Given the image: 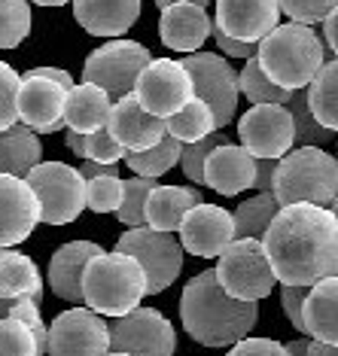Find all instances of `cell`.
<instances>
[{
  "label": "cell",
  "instance_id": "cell-1",
  "mask_svg": "<svg viewBox=\"0 0 338 356\" xmlns=\"http://www.w3.org/2000/svg\"><path fill=\"white\" fill-rule=\"evenodd\" d=\"M280 283L314 286L338 274V216L332 207L284 204L262 238Z\"/></svg>",
  "mask_w": 338,
  "mask_h": 356
},
{
  "label": "cell",
  "instance_id": "cell-2",
  "mask_svg": "<svg viewBox=\"0 0 338 356\" xmlns=\"http://www.w3.org/2000/svg\"><path fill=\"white\" fill-rule=\"evenodd\" d=\"M259 302H244L225 293L216 268L198 271L180 296V320L192 341L204 347H232L256 326Z\"/></svg>",
  "mask_w": 338,
  "mask_h": 356
},
{
  "label": "cell",
  "instance_id": "cell-3",
  "mask_svg": "<svg viewBox=\"0 0 338 356\" xmlns=\"http://www.w3.org/2000/svg\"><path fill=\"white\" fill-rule=\"evenodd\" d=\"M259 64L277 86L299 92L314 83V76L326 64V46L314 34L311 25L289 22L277 25L265 40H259Z\"/></svg>",
  "mask_w": 338,
  "mask_h": 356
},
{
  "label": "cell",
  "instance_id": "cell-4",
  "mask_svg": "<svg viewBox=\"0 0 338 356\" xmlns=\"http://www.w3.org/2000/svg\"><path fill=\"white\" fill-rule=\"evenodd\" d=\"M150 296L147 268L128 253H101L86 265L83 302L104 317H125Z\"/></svg>",
  "mask_w": 338,
  "mask_h": 356
},
{
  "label": "cell",
  "instance_id": "cell-5",
  "mask_svg": "<svg viewBox=\"0 0 338 356\" xmlns=\"http://www.w3.org/2000/svg\"><path fill=\"white\" fill-rule=\"evenodd\" d=\"M280 204L311 201L332 207L338 195V159L320 147H296L277 161L275 189Z\"/></svg>",
  "mask_w": 338,
  "mask_h": 356
},
{
  "label": "cell",
  "instance_id": "cell-6",
  "mask_svg": "<svg viewBox=\"0 0 338 356\" xmlns=\"http://www.w3.org/2000/svg\"><path fill=\"white\" fill-rule=\"evenodd\" d=\"M216 277L225 286V293L244 302H262L271 296L277 283V274L271 268V259L265 253L262 238H235L223 250Z\"/></svg>",
  "mask_w": 338,
  "mask_h": 356
},
{
  "label": "cell",
  "instance_id": "cell-7",
  "mask_svg": "<svg viewBox=\"0 0 338 356\" xmlns=\"http://www.w3.org/2000/svg\"><path fill=\"white\" fill-rule=\"evenodd\" d=\"M25 180L34 186L46 225H67L88 207V180L64 161H40Z\"/></svg>",
  "mask_w": 338,
  "mask_h": 356
},
{
  "label": "cell",
  "instance_id": "cell-8",
  "mask_svg": "<svg viewBox=\"0 0 338 356\" xmlns=\"http://www.w3.org/2000/svg\"><path fill=\"white\" fill-rule=\"evenodd\" d=\"M152 61L150 49L134 40H110V43L98 46L83 64V79L107 88L113 98H125L134 92L138 76L143 67Z\"/></svg>",
  "mask_w": 338,
  "mask_h": 356
},
{
  "label": "cell",
  "instance_id": "cell-9",
  "mask_svg": "<svg viewBox=\"0 0 338 356\" xmlns=\"http://www.w3.org/2000/svg\"><path fill=\"white\" fill-rule=\"evenodd\" d=\"M119 253L134 256L147 268L150 296H159L180 277L183 268V244L171 232H159L152 225H134L128 229L116 244Z\"/></svg>",
  "mask_w": 338,
  "mask_h": 356
},
{
  "label": "cell",
  "instance_id": "cell-10",
  "mask_svg": "<svg viewBox=\"0 0 338 356\" xmlns=\"http://www.w3.org/2000/svg\"><path fill=\"white\" fill-rule=\"evenodd\" d=\"M134 95H138V101L150 113L168 119L195 98V83H192V74L186 70L183 61L152 58L147 67H143V74L138 76Z\"/></svg>",
  "mask_w": 338,
  "mask_h": 356
},
{
  "label": "cell",
  "instance_id": "cell-11",
  "mask_svg": "<svg viewBox=\"0 0 338 356\" xmlns=\"http://www.w3.org/2000/svg\"><path fill=\"white\" fill-rule=\"evenodd\" d=\"M183 64H186L192 83H195V98L211 104L216 113V125L225 128L235 119L241 74H235V67L216 52H189Z\"/></svg>",
  "mask_w": 338,
  "mask_h": 356
},
{
  "label": "cell",
  "instance_id": "cell-12",
  "mask_svg": "<svg viewBox=\"0 0 338 356\" xmlns=\"http://www.w3.org/2000/svg\"><path fill=\"white\" fill-rule=\"evenodd\" d=\"M238 137L256 159H284L296 147V119L287 104H253L241 116Z\"/></svg>",
  "mask_w": 338,
  "mask_h": 356
},
{
  "label": "cell",
  "instance_id": "cell-13",
  "mask_svg": "<svg viewBox=\"0 0 338 356\" xmlns=\"http://www.w3.org/2000/svg\"><path fill=\"white\" fill-rule=\"evenodd\" d=\"M110 344L113 350H125L131 356H174L177 332L156 307H134L110 326Z\"/></svg>",
  "mask_w": 338,
  "mask_h": 356
},
{
  "label": "cell",
  "instance_id": "cell-14",
  "mask_svg": "<svg viewBox=\"0 0 338 356\" xmlns=\"http://www.w3.org/2000/svg\"><path fill=\"white\" fill-rule=\"evenodd\" d=\"M110 350V326L92 307H70L52 320L46 356H107Z\"/></svg>",
  "mask_w": 338,
  "mask_h": 356
},
{
  "label": "cell",
  "instance_id": "cell-15",
  "mask_svg": "<svg viewBox=\"0 0 338 356\" xmlns=\"http://www.w3.org/2000/svg\"><path fill=\"white\" fill-rule=\"evenodd\" d=\"M43 222L40 198L25 177L0 174V247H15Z\"/></svg>",
  "mask_w": 338,
  "mask_h": 356
},
{
  "label": "cell",
  "instance_id": "cell-16",
  "mask_svg": "<svg viewBox=\"0 0 338 356\" xmlns=\"http://www.w3.org/2000/svg\"><path fill=\"white\" fill-rule=\"evenodd\" d=\"M67 92L61 83L49 76L25 74L19 86V119L31 125L37 134H55L67 125Z\"/></svg>",
  "mask_w": 338,
  "mask_h": 356
},
{
  "label": "cell",
  "instance_id": "cell-17",
  "mask_svg": "<svg viewBox=\"0 0 338 356\" xmlns=\"http://www.w3.org/2000/svg\"><path fill=\"white\" fill-rule=\"evenodd\" d=\"M235 241V213L216 204H195L180 222V244L198 259H220Z\"/></svg>",
  "mask_w": 338,
  "mask_h": 356
},
{
  "label": "cell",
  "instance_id": "cell-18",
  "mask_svg": "<svg viewBox=\"0 0 338 356\" xmlns=\"http://www.w3.org/2000/svg\"><path fill=\"white\" fill-rule=\"evenodd\" d=\"M280 0H216V25L229 37L259 43L280 25Z\"/></svg>",
  "mask_w": 338,
  "mask_h": 356
},
{
  "label": "cell",
  "instance_id": "cell-19",
  "mask_svg": "<svg viewBox=\"0 0 338 356\" xmlns=\"http://www.w3.org/2000/svg\"><path fill=\"white\" fill-rule=\"evenodd\" d=\"M107 128L128 152H143V149L156 147L168 134V122L143 107L134 92L125 95V98H116Z\"/></svg>",
  "mask_w": 338,
  "mask_h": 356
},
{
  "label": "cell",
  "instance_id": "cell-20",
  "mask_svg": "<svg viewBox=\"0 0 338 356\" xmlns=\"http://www.w3.org/2000/svg\"><path fill=\"white\" fill-rule=\"evenodd\" d=\"M256 168L259 159L241 143H220L204 161V186L225 198H235L247 189H256Z\"/></svg>",
  "mask_w": 338,
  "mask_h": 356
},
{
  "label": "cell",
  "instance_id": "cell-21",
  "mask_svg": "<svg viewBox=\"0 0 338 356\" xmlns=\"http://www.w3.org/2000/svg\"><path fill=\"white\" fill-rule=\"evenodd\" d=\"M211 15H207L204 6L198 3H171L162 10V19H159V37L168 49L174 52H198L204 46V40L211 37Z\"/></svg>",
  "mask_w": 338,
  "mask_h": 356
},
{
  "label": "cell",
  "instance_id": "cell-22",
  "mask_svg": "<svg viewBox=\"0 0 338 356\" xmlns=\"http://www.w3.org/2000/svg\"><path fill=\"white\" fill-rule=\"evenodd\" d=\"M104 250L95 241H70L58 247L49 259V286L64 302H83V274L86 265Z\"/></svg>",
  "mask_w": 338,
  "mask_h": 356
},
{
  "label": "cell",
  "instance_id": "cell-23",
  "mask_svg": "<svg viewBox=\"0 0 338 356\" xmlns=\"http://www.w3.org/2000/svg\"><path fill=\"white\" fill-rule=\"evenodd\" d=\"M74 19L92 37H122L140 19V0H74Z\"/></svg>",
  "mask_w": 338,
  "mask_h": 356
},
{
  "label": "cell",
  "instance_id": "cell-24",
  "mask_svg": "<svg viewBox=\"0 0 338 356\" xmlns=\"http://www.w3.org/2000/svg\"><path fill=\"white\" fill-rule=\"evenodd\" d=\"M110 113H113V95L107 88L95 86V83H79L67 92V128L83 134H92L98 128H107L110 122Z\"/></svg>",
  "mask_w": 338,
  "mask_h": 356
},
{
  "label": "cell",
  "instance_id": "cell-25",
  "mask_svg": "<svg viewBox=\"0 0 338 356\" xmlns=\"http://www.w3.org/2000/svg\"><path fill=\"white\" fill-rule=\"evenodd\" d=\"M201 201V192L192 186H156L147 201V225L159 232H180V222Z\"/></svg>",
  "mask_w": 338,
  "mask_h": 356
},
{
  "label": "cell",
  "instance_id": "cell-26",
  "mask_svg": "<svg viewBox=\"0 0 338 356\" xmlns=\"http://www.w3.org/2000/svg\"><path fill=\"white\" fill-rule=\"evenodd\" d=\"M305 326L317 341L338 344V274L314 283L305 298Z\"/></svg>",
  "mask_w": 338,
  "mask_h": 356
},
{
  "label": "cell",
  "instance_id": "cell-27",
  "mask_svg": "<svg viewBox=\"0 0 338 356\" xmlns=\"http://www.w3.org/2000/svg\"><path fill=\"white\" fill-rule=\"evenodd\" d=\"M37 298L43 302V277H40L34 259L13 247H0V298Z\"/></svg>",
  "mask_w": 338,
  "mask_h": 356
},
{
  "label": "cell",
  "instance_id": "cell-28",
  "mask_svg": "<svg viewBox=\"0 0 338 356\" xmlns=\"http://www.w3.org/2000/svg\"><path fill=\"white\" fill-rule=\"evenodd\" d=\"M43 161V147L31 125L15 122L13 128L0 131V174L28 177Z\"/></svg>",
  "mask_w": 338,
  "mask_h": 356
},
{
  "label": "cell",
  "instance_id": "cell-29",
  "mask_svg": "<svg viewBox=\"0 0 338 356\" xmlns=\"http://www.w3.org/2000/svg\"><path fill=\"white\" fill-rule=\"evenodd\" d=\"M165 122H168V134H174L177 140H183V143H195L201 137L220 131L214 107L201 98H192L186 107L177 110L174 116H168Z\"/></svg>",
  "mask_w": 338,
  "mask_h": 356
},
{
  "label": "cell",
  "instance_id": "cell-30",
  "mask_svg": "<svg viewBox=\"0 0 338 356\" xmlns=\"http://www.w3.org/2000/svg\"><path fill=\"white\" fill-rule=\"evenodd\" d=\"M280 207L284 204L277 201L275 192H259V195L247 198L235 210V238H265Z\"/></svg>",
  "mask_w": 338,
  "mask_h": 356
},
{
  "label": "cell",
  "instance_id": "cell-31",
  "mask_svg": "<svg viewBox=\"0 0 338 356\" xmlns=\"http://www.w3.org/2000/svg\"><path fill=\"white\" fill-rule=\"evenodd\" d=\"M183 147H186L183 140H177L174 134H165L156 147H150L143 152H128L125 165L131 168L134 174H140V177H162V174L171 171L174 165H180Z\"/></svg>",
  "mask_w": 338,
  "mask_h": 356
},
{
  "label": "cell",
  "instance_id": "cell-32",
  "mask_svg": "<svg viewBox=\"0 0 338 356\" xmlns=\"http://www.w3.org/2000/svg\"><path fill=\"white\" fill-rule=\"evenodd\" d=\"M308 98L314 116L326 128L338 131V58L326 61L323 70L314 76V83L308 86Z\"/></svg>",
  "mask_w": 338,
  "mask_h": 356
},
{
  "label": "cell",
  "instance_id": "cell-33",
  "mask_svg": "<svg viewBox=\"0 0 338 356\" xmlns=\"http://www.w3.org/2000/svg\"><path fill=\"white\" fill-rule=\"evenodd\" d=\"M241 95H247L250 104H289L296 92L277 86L275 79L262 70L259 58H250L241 70Z\"/></svg>",
  "mask_w": 338,
  "mask_h": 356
},
{
  "label": "cell",
  "instance_id": "cell-34",
  "mask_svg": "<svg viewBox=\"0 0 338 356\" xmlns=\"http://www.w3.org/2000/svg\"><path fill=\"white\" fill-rule=\"evenodd\" d=\"M287 107H289V113H293V119H296V143H299V147H323V143L332 140L335 131L332 128H326L317 116H314L308 88H299Z\"/></svg>",
  "mask_w": 338,
  "mask_h": 356
},
{
  "label": "cell",
  "instance_id": "cell-35",
  "mask_svg": "<svg viewBox=\"0 0 338 356\" xmlns=\"http://www.w3.org/2000/svg\"><path fill=\"white\" fill-rule=\"evenodd\" d=\"M156 186H159L156 177L134 174L131 180H125V198H122V204H119V210H116L119 222L128 225V229H134V225H147V201H150Z\"/></svg>",
  "mask_w": 338,
  "mask_h": 356
},
{
  "label": "cell",
  "instance_id": "cell-36",
  "mask_svg": "<svg viewBox=\"0 0 338 356\" xmlns=\"http://www.w3.org/2000/svg\"><path fill=\"white\" fill-rule=\"evenodd\" d=\"M31 34L28 0H0V49H15Z\"/></svg>",
  "mask_w": 338,
  "mask_h": 356
},
{
  "label": "cell",
  "instance_id": "cell-37",
  "mask_svg": "<svg viewBox=\"0 0 338 356\" xmlns=\"http://www.w3.org/2000/svg\"><path fill=\"white\" fill-rule=\"evenodd\" d=\"M0 356H40L34 329L15 317H0Z\"/></svg>",
  "mask_w": 338,
  "mask_h": 356
},
{
  "label": "cell",
  "instance_id": "cell-38",
  "mask_svg": "<svg viewBox=\"0 0 338 356\" xmlns=\"http://www.w3.org/2000/svg\"><path fill=\"white\" fill-rule=\"evenodd\" d=\"M220 143H229V137H225L223 131H214V134H207V137H201V140L183 147L180 168H183V174H186V180L204 183V161L216 147H220Z\"/></svg>",
  "mask_w": 338,
  "mask_h": 356
},
{
  "label": "cell",
  "instance_id": "cell-39",
  "mask_svg": "<svg viewBox=\"0 0 338 356\" xmlns=\"http://www.w3.org/2000/svg\"><path fill=\"white\" fill-rule=\"evenodd\" d=\"M125 198V180H119V174H104L88 180V210L95 213H113L119 210Z\"/></svg>",
  "mask_w": 338,
  "mask_h": 356
},
{
  "label": "cell",
  "instance_id": "cell-40",
  "mask_svg": "<svg viewBox=\"0 0 338 356\" xmlns=\"http://www.w3.org/2000/svg\"><path fill=\"white\" fill-rule=\"evenodd\" d=\"M19 86L22 76L6 61H0V131L13 128L19 119Z\"/></svg>",
  "mask_w": 338,
  "mask_h": 356
},
{
  "label": "cell",
  "instance_id": "cell-41",
  "mask_svg": "<svg viewBox=\"0 0 338 356\" xmlns=\"http://www.w3.org/2000/svg\"><path fill=\"white\" fill-rule=\"evenodd\" d=\"M338 6V0H280V10L293 22L302 25H320L326 22V15Z\"/></svg>",
  "mask_w": 338,
  "mask_h": 356
},
{
  "label": "cell",
  "instance_id": "cell-42",
  "mask_svg": "<svg viewBox=\"0 0 338 356\" xmlns=\"http://www.w3.org/2000/svg\"><path fill=\"white\" fill-rule=\"evenodd\" d=\"M128 149L116 137L110 134V128H98V131L86 134V159H95V161H107V165H116L119 159H125Z\"/></svg>",
  "mask_w": 338,
  "mask_h": 356
},
{
  "label": "cell",
  "instance_id": "cell-43",
  "mask_svg": "<svg viewBox=\"0 0 338 356\" xmlns=\"http://www.w3.org/2000/svg\"><path fill=\"white\" fill-rule=\"evenodd\" d=\"M308 289L311 286H289V283H284V289H280V307H284L287 320L299 332H305V335H308V326H305V298H308Z\"/></svg>",
  "mask_w": 338,
  "mask_h": 356
},
{
  "label": "cell",
  "instance_id": "cell-44",
  "mask_svg": "<svg viewBox=\"0 0 338 356\" xmlns=\"http://www.w3.org/2000/svg\"><path fill=\"white\" fill-rule=\"evenodd\" d=\"M225 356H289L287 344L275 341V338H241L238 344H232V350Z\"/></svg>",
  "mask_w": 338,
  "mask_h": 356
},
{
  "label": "cell",
  "instance_id": "cell-45",
  "mask_svg": "<svg viewBox=\"0 0 338 356\" xmlns=\"http://www.w3.org/2000/svg\"><path fill=\"white\" fill-rule=\"evenodd\" d=\"M211 37H214V43H216V49H220L223 55H229V58H244V61H250L259 55V43H244V40H235V37H229L225 31L214 22V28H211Z\"/></svg>",
  "mask_w": 338,
  "mask_h": 356
},
{
  "label": "cell",
  "instance_id": "cell-46",
  "mask_svg": "<svg viewBox=\"0 0 338 356\" xmlns=\"http://www.w3.org/2000/svg\"><path fill=\"white\" fill-rule=\"evenodd\" d=\"M277 161L280 159H259V168H256V192H271L275 189Z\"/></svg>",
  "mask_w": 338,
  "mask_h": 356
},
{
  "label": "cell",
  "instance_id": "cell-47",
  "mask_svg": "<svg viewBox=\"0 0 338 356\" xmlns=\"http://www.w3.org/2000/svg\"><path fill=\"white\" fill-rule=\"evenodd\" d=\"M323 37H326V46L332 49V55L338 58V6L326 15V22H323Z\"/></svg>",
  "mask_w": 338,
  "mask_h": 356
},
{
  "label": "cell",
  "instance_id": "cell-48",
  "mask_svg": "<svg viewBox=\"0 0 338 356\" xmlns=\"http://www.w3.org/2000/svg\"><path fill=\"white\" fill-rule=\"evenodd\" d=\"M79 171H83V177H86V180H95V177H104V174H116V165H107V161H95V159H86Z\"/></svg>",
  "mask_w": 338,
  "mask_h": 356
},
{
  "label": "cell",
  "instance_id": "cell-49",
  "mask_svg": "<svg viewBox=\"0 0 338 356\" xmlns=\"http://www.w3.org/2000/svg\"><path fill=\"white\" fill-rule=\"evenodd\" d=\"M28 74H37V76H49L55 79V83H61L64 88H74V76L67 74V70H61V67H34V70H28Z\"/></svg>",
  "mask_w": 338,
  "mask_h": 356
},
{
  "label": "cell",
  "instance_id": "cell-50",
  "mask_svg": "<svg viewBox=\"0 0 338 356\" xmlns=\"http://www.w3.org/2000/svg\"><path fill=\"white\" fill-rule=\"evenodd\" d=\"M64 140H67V147H70V152H74V156L86 159V134H83V131H74V128H67Z\"/></svg>",
  "mask_w": 338,
  "mask_h": 356
},
{
  "label": "cell",
  "instance_id": "cell-51",
  "mask_svg": "<svg viewBox=\"0 0 338 356\" xmlns=\"http://www.w3.org/2000/svg\"><path fill=\"white\" fill-rule=\"evenodd\" d=\"M308 356H338V344H329V341H311V353Z\"/></svg>",
  "mask_w": 338,
  "mask_h": 356
},
{
  "label": "cell",
  "instance_id": "cell-52",
  "mask_svg": "<svg viewBox=\"0 0 338 356\" xmlns=\"http://www.w3.org/2000/svg\"><path fill=\"white\" fill-rule=\"evenodd\" d=\"M289 356H308L311 353V341L308 338H296V341H287Z\"/></svg>",
  "mask_w": 338,
  "mask_h": 356
},
{
  "label": "cell",
  "instance_id": "cell-53",
  "mask_svg": "<svg viewBox=\"0 0 338 356\" xmlns=\"http://www.w3.org/2000/svg\"><path fill=\"white\" fill-rule=\"evenodd\" d=\"M171 3H198V6H207L211 0H156L159 10H165V6H171Z\"/></svg>",
  "mask_w": 338,
  "mask_h": 356
},
{
  "label": "cell",
  "instance_id": "cell-54",
  "mask_svg": "<svg viewBox=\"0 0 338 356\" xmlns=\"http://www.w3.org/2000/svg\"><path fill=\"white\" fill-rule=\"evenodd\" d=\"M10 298H0V317H10Z\"/></svg>",
  "mask_w": 338,
  "mask_h": 356
},
{
  "label": "cell",
  "instance_id": "cell-55",
  "mask_svg": "<svg viewBox=\"0 0 338 356\" xmlns=\"http://www.w3.org/2000/svg\"><path fill=\"white\" fill-rule=\"evenodd\" d=\"M34 3H40V6H64L67 0H34Z\"/></svg>",
  "mask_w": 338,
  "mask_h": 356
},
{
  "label": "cell",
  "instance_id": "cell-56",
  "mask_svg": "<svg viewBox=\"0 0 338 356\" xmlns=\"http://www.w3.org/2000/svg\"><path fill=\"white\" fill-rule=\"evenodd\" d=\"M107 356H131V353H125V350H110Z\"/></svg>",
  "mask_w": 338,
  "mask_h": 356
},
{
  "label": "cell",
  "instance_id": "cell-57",
  "mask_svg": "<svg viewBox=\"0 0 338 356\" xmlns=\"http://www.w3.org/2000/svg\"><path fill=\"white\" fill-rule=\"evenodd\" d=\"M332 210H335V216H338V195H335V201H332Z\"/></svg>",
  "mask_w": 338,
  "mask_h": 356
}]
</instances>
